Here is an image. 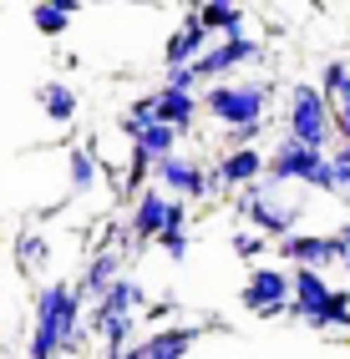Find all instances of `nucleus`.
I'll return each instance as SVG.
<instances>
[{
    "label": "nucleus",
    "instance_id": "f3484780",
    "mask_svg": "<svg viewBox=\"0 0 350 359\" xmlns=\"http://www.w3.org/2000/svg\"><path fill=\"white\" fill-rule=\"evenodd\" d=\"M198 20L208 41H244L249 36V11L233 6V0H208V6H198Z\"/></svg>",
    "mask_w": 350,
    "mask_h": 359
},
{
    "label": "nucleus",
    "instance_id": "393cba45",
    "mask_svg": "<svg viewBox=\"0 0 350 359\" xmlns=\"http://www.w3.org/2000/svg\"><path fill=\"white\" fill-rule=\"evenodd\" d=\"M157 122V111H153V97H137V102H127V111L117 116V132H122L127 142L137 137V132H148Z\"/></svg>",
    "mask_w": 350,
    "mask_h": 359
},
{
    "label": "nucleus",
    "instance_id": "423d86ee",
    "mask_svg": "<svg viewBox=\"0 0 350 359\" xmlns=\"http://www.w3.org/2000/svg\"><path fill=\"white\" fill-rule=\"evenodd\" d=\"M285 137L299 142V147H315V152H330L335 147V122H330V102L320 97L315 81H294L285 91Z\"/></svg>",
    "mask_w": 350,
    "mask_h": 359
},
{
    "label": "nucleus",
    "instance_id": "bb28decb",
    "mask_svg": "<svg viewBox=\"0 0 350 359\" xmlns=\"http://www.w3.org/2000/svg\"><path fill=\"white\" fill-rule=\"evenodd\" d=\"M269 132V122H249V127H228L219 132V152H239V147H259Z\"/></svg>",
    "mask_w": 350,
    "mask_h": 359
},
{
    "label": "nucleus",
    "instance_id": "b1692460",
    "mask_svg": "<svg viewBox=\"0 0 350 359\" xmlns=\"http://www.w3.org/2000/svg\"><path fill=\"white\" fill-rule=\"evenodd\" d=\"M31 26L41 31V36H66V31H72V11H66V6H51V0H41V6H31Z\"/></svg>",
    "mask_w": 350,
    "mask_h": 359
},
{
    "label": "nucleus",
    "instance_id": "cd10ccee",
    "mask_svg": "<svg viewBox=\"0 0 350 359\" xmlns=\"http://www.w3.org/2000/svg\"><path fill=\"white\" fill-rule=\"evenodd\" d=\"M157 248H162V258H168V263H183V258H188V248H193V233H188V228H162Z\"/></svg>",
    "mask_w": 350,
    "mask_h": 359
},
{
    "label": "nucleus",
    "instance_id": "6e6552de",
    "mask_svg": "<svg viewBox=\"0 0 350 359\" xmlns=\"http://www.w3.org/2000/svg\"><path fill=\"white\" fill-rule=\"evenodd\" d=\"M223 334L228 324L223 319H203V324H188V319H178V324H168V329H148V334H137V339L127 344V354L122 359H188L193 349H198V339L203 334Z\"/></svg>",
    "mask_w": 350,
    "mask_h": 359
},
{
    "label": "nucleus",
    "instance_id": "39448f33",
    "mask_svg": "<svg viewBox=\"0 0 350 359\" xmlns=\"http://www.w3.org/2000/svg\"><path fill=\"white\" fill-rule=\"evenodd\" d=\"M264 177L279 182V187H310V193H325V198H340L335 187V167H330V152H315V147H299L290 137H274L264 147Z\"/></svg>",
    "mask_w": 350,
    "mask_h": 359
},
{
    "label": "nucleus",
    "instance_id": "1a4fd4ad",
    "mask_svg": "<svg viewBox=\"0 0 350 359\" xmlns=\"http://www.w3.org/2000/svg\"><path fill=\"white\" fill-rule=\"evenodd\" d=\"M264 61V41L259 36H244V41H214L208 51L193 61V76H198V91L203 86H219V81H233L239 66H259Z\"/></svg>",
    "mask_w": 350,
    "mask_h": 359
},
{
    "label": "nucleus",
    "instance_id": "7c9ffc66",
    "mask_svg": "<svg viewBox=\"0 0 350 359\" xmlns=\"http://www.w3.org/2000/svg\"><path fill=\"white\" fill-rule=\"evenodd\" d=\"M162 86H173V91H198V76H193V66H162Z\"/></svg>",
    "mask_w": 350,
    "mask_h": 359
},
{
    "label": "nucleus",
    "instance_id": "473e14b6",
    "mask_svg": "<svg viewBox=\"0 0 350 359\" xmlns=\"http://www.w3.org/2000/svg\"><path fill=\"white\" fill-rule=\"evenodd\" d=\"M330 238H335V248H340V258H345V253H350V223L330 228Z\"/></svg>",
    "mask_w": 350,
    "mask_h": 359
},
{
    "label": "nucleus",
    "instance_id": "412c9836",
    "mask_svg": "<svg viewBox=\"0 0 350 359\" xmlns=\"http://www.w3.org/2000/svg\"><path fill=\"white\" fill-rule=\"evenodd\" d=\"M320 97L330 102V111H340V107H350V61L345 56H330L320 66Z\"/></svg>",
    "mask_w": 350,
    "mask_h": 359
},
{
    "label": "nucleus",
    "instance_id": "9b49d317",
    "mask_svg": "<svg viewBox=\"0 0 350 359\" xmlns=\"http://www.w3.org/2000/svg\"><path fill=\"white\" fill-rule=\"evenodd\" d=\"M122 228H127L132 253L143 258V248H148V243H157L162 228H168V193H162V187H143V193H137V203L127 208Z\"/></svg>",
    "mask_w": 350,
    "mask_h": 359
},
{
    "label": "nucleus",
    "instance_id": "aec40b11",
    "mask_svg": "<svg viewBox=\"0 0 350 359\" xmlns=\"http://www.w3.org/2000/svg\"><path fill=\"white\" fill-rule=\"evenodd\" d=\"M66 177H72V193H77V198L97 193V177H102V152H97V142H77V147H66Z\"/></svg>",
    "mask_w": 350,
    "mask_h": 359
},
{
    "label": "nucleus",
    "instance_id": "20e7f679",
    "mask_svg": "<svg viewBox=\"0 0 350 359\" xmlns=\"http://www.w3.org/2000/svg\"><path fill=\"white\" fill-rule=\"evenodd\" d=\"M203 116H214V127H249V122H269V107H274V81L264 76H233L219 86H203Z\"/></svg>",
    "mask_w": 350,
    "mask_h": 359
},
{
    "label": "nucleus",
    "instance_id": "f03ea898",
    "mask_svg": "<svg viewBox=\"0 0 350 359\" xmlns=\"http://www.w3.org/2000/svg\"><path fill=\"white\" fill-rule=\"evenodd\" d=\"M233 212H239V223L254 228L259 238L269 243H285L290 233H299V218H305V193H294V187H279V182H254L244 193H233Z\"/></svg>",
    "mask_w": 350,
    "mask_h": 359
},
{
    "label": "nucleus",
    "instance_id": "5701e85b",
    "mask_svg": "<svg viewBox=\"0 0 350 359\" xmlns=\"http://www.w3.org/2000/svg\"><path fill=\"white\" fill-rule=\"evenodd\" d=\"M305 329H315V334H340V329H350V289H335L330 304H325V314L310 319Z\"/></svg>",
    "mask_w": 350,
    "mask_h": 359
},
{
    "label": "nucleus",
    "instance_id": "ddd939ff",
    "mask_svg": "<svg viewBox=\"0 0 350 359\" xmlns=\"http://www.w3.org/2000/svg\"><path fill=\"white\" fill-rule=\"evenodd\" d=\"M274 253L290 263V269H315V273H325V269H335L340 263V248H335V238L330 233H290L285 243H274Z\"/></svg>",
    "mask_w": 350,
    "mask_h": 359
},
{
    "label": "nucleus",
    "instance_id": "c85d7f7f",
    "mask_svg": "<svg viewBox=\"0 0 350 359\" xmlns=\"http://www.w3.org/2000/svg\"><path fill=\"white\" fill-rule=\"evenodd\" d=\"M178 309H183L178 299H157V304L143 309V324L148 329H168V324H178Z\"/></svg>",
    "mask_w": 350,
    "mask_h": 359
},
{
    "label": "nucleus",
    "instance_id": "f257e3e1",
    "mask_svg": "<svg viewBox=\"0 0 350 359\" xmlns=\"http://www.w3.org/2000/svg\"><path fill=\"white\" fill-rule=\"evenodd\" d=\"M91 344L86 329V304L77 299V289L66 278H46L31 304V339H26V359H77Z\"/></svg>",
    "mask_w": 350,
    "mask_h": 359
},
{
    "label": "nucleus",
    "instance_id": "7ed1b4c3",
    "mask_svg": "<svg viewBox=\"0 0 350 359\" xmlns=\"http://www.w3.org/2000/svg\"><path fill=\"white\" fill-rule=\"evenodd\" d=\"M143 309H148V289H143V278L122 273V278H117L97 304L86 309V329H91V339H97L102 349H127V344L137 339Z\"/></svg>",
    "mask_w": 350,
    "mask_h": 359
},
{
    "label": "nucleus",
    "instance_id": "2eb2a0df",
    "mask_svg": "<svg viewBox=\"0 0 350 359\" xmlns=\"http://www.w3.org/2000/svg\"><path fill=\"white\" fill-rule=\"evenodd\" d=\"M122 273H127V258L117 253V248H97V253L86 258V269L72 278V289H77V299L91 309V304H97V299H102V294H107Z\"/></svg>",
    "mask_w": 350,
    "mask_h": 359
},
{
    "label": "nucleus",
    "instance_id": "a878e982",
    "mask_svg": "<svg viewBox=\"0 0 350 359\" xmlns=\"http://www.w3.org/2000/svg\"><path fill=\"white\" fill-rule=\"evenodd\" d=\"M228 248H233V258H244L249 269H254V263H264V253H269L274 243H269V238H259L254 228H233V238H228Z\"/></svg>",
    "mask_w": 350,
    "mask_h": 359
},
{
    "label": "nucleus",
    "instance_id": "2f4dec72",
    "mask_svg": "<svg viewBox=\"0 0 350 359\" xmlns=\"http://www.w3.org/2000/svg\"><path fill=\"white\" fill-rule=\"evenodd\" d=\"M330 122H335V142H340V147H350V107H340Z\"/></svg>",
    "mask_w": 350,
    "mask_h": 359
},
{
    "label": "nucleus",
    "instance_id": "f8f14e48",
    "mask_svg": "<svg viewBox=\"0 0 350 359\" xmlns=\"http://www.w3.org/2000/svg\"><path fill=\"white\" fill-rule=\"evenodd\" d=\"M254 182H264V147H239V152H219L214 157L219 198H233V193H244Z\"/></svg>",
    "mask_w": 350,
    "mask_h": 359
},
{
    "label": "nucleus",
    "instance_id": "9d476101",
    "mask_svg": "<svg viewBox=\"0 0 350 359\" xmlns=\"http://www.w3.org/2000/svg\"><path fill=\"white\" fill-rule=\"evenodd\" d=\"M290 304V269H274V263H254L244 273V289H239V309L254 319H269V309H285Z\"/></svg>",
    "mask_w": 350,
    "mask_h": 359
},
{
    "label": "nucleus",
    "instance_id": "4468645a",
    "mask_svg": "<svg viewBox=\"0 0 350 359\" xmlns=\"http://www.w3.org/2000/svg\"><path fill=\"white\" fill-rule=\"evenodd\" d=\"M208 46H214V41H208L203 20H198V6H183L178 26L168 31V41H162V66H193Z\"/></svg>",
    "mask_w": 350,
    "mask_h": 359
},
{
    "label": "nucleus",
    "instance_id": "dca6fc26",
    "mask_svg": "<svg viewBox=\"0 0 350 359\" xmlns=\"http://www.w3.org/2000/svg\"><path fill=\"white\" fill-rule=\"evenodd\" d=\"M153 111H157V122H162V127H173L178 137H188V132H193V122L203 116V97H198V91L157 86V91H153Z\"/></svg>",
    "mask_w": 350,
    "mask_h": 359
},
{
    "label": "nucleus",
    "instance_id": "c756f323",
    "mask_svg": "<svg viewBox=\"0 0 350 359\" xmlns=\"http://www.w3.org/2000/svg\"><path fill=\"white\" fill-rule=\"evenodd\" d=\"M330 167H335V187H340V198H350V147H330Z\"/></svg>",
    "mask_w": 350,
    "mask_h": 359
},
{
    "label": "nucleus",
    "instance_id": "a211bd4d",
    "mask_svg": "<svg viewBox=\"0 0 350 359\" xmlns=\"http://www.w3.org/2000/svg\"><path fill=\"white\" fill-rule=\"evenodd\" d=\"M11 258H15V269L26 273V278H41L46 269H51V238H46L41 228H15Z\"/></svg>",
    "mask_w": 350,
    "mask_h": 359
},
{
    "label": "nucleus",
    "instance_id": "0eeeda50",
    "mask_svg": "<svg viewBox=\"0 0 350 359\" xmlns=\"http://www.w3.org/2000/svg\"><path fill=\"white\" fill-rule=\"evenodd\" d=\"M153 187H162L168 198H183V203H214L219 187H214V162H203L193 152H173L153 167Z\"/></svg>",
    "mask_w": 350,
    "mask_h": 359
},
{
    "label": "nucleus",
    "instance_id": "4be33fe9",
    "mask_svg": "<svg viewBox=\"0 0 350 359\" xmlns=\"http://www.w3.org/2000/svg\"><path fill=\"white\" fill-rule=\"evenodd\" d=\"M178 142H183V137H178L173 127H162V122H153L148 132H137V137L127 142V147H137V152H148L153 162H162V157H173V152H178Z\"/></svg>",
    "mask_w": 350,
    "mask_h": 359
},
{
    "label": "nucleus",
    "instance_id": "6ab92c4d",
    "mask_svg": "<svg viewBox=\"0 0 350 359\" xmlns=\"http://www.w3.org/2000/svg\"><path fill=\"white\" fill-rule=\"evenodd\" d=\"M36 107H41V116L51 127H72L77 116H82V97L66 81H41L36 86Z\"/></svg>",
    "mask_w": 350,
    "mask_h": 359
},
{
    "label": "nucleus",
    "instance_id": "72a5a7b5",
    "mask_svg": "<svg viewBox=\"0 0 350 359\" xmlns=\"http://www.w3.org/2000/svg\"><path fill=\"white\" fill-rule=\"evenodd\" d=\"M340 269H345V273H350V253H345V258H340Z\"/></svg>",
    "mask_w": 350,
    "mask_h": 359
}]
</instances>
